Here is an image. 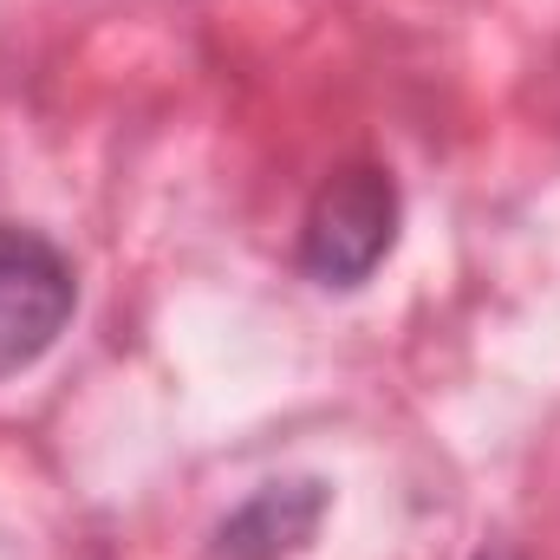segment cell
<instances>
[{
	"label": "cell",
	"instance_id": "7a4b0ae2",
	"mask_svg": "<svg viewBox=\"0 0 560 560\" xmlns=\"http://www.w3.org/2000/svg\"><path fill=\"white\" fill-rule=\"evenodd\" d=\"M398 235V189L385 170L372 163H352L339 170L319 196H313V215H306V235H300V261L319 287H359L385 261Z\"/></svg>",
	"mask_w": 560,
	"mask_h": 560
},
{
	"label": "cell",
	"instance_id": "3957f363",
	"mask_svg": "<svg viewBox=\"0 0 560 560\" xmlns=\"http://www.w3.org/2000/svg\"><path fill=\"white\" fill-rule=\"evenodd\" d=\"M326 515V482H268L215 528V560H280L313 541Z\"/></svg>",
	"mask_w": 560,
	"mask_h": 560
},
{
	"label": "cell",
	"instance_id": "6da1fadb",
	"mask_svg": "<svg viewBox=\"0 0 560 560\" xmlns=\"http://www.w3.org/2000/svg\"><path fill=\"white\" fill-rule=\"evenodd\" d=\"M72 306H79L72 261L39 229L0 222V378L39 365L59 346Z\"/></svg>",
	"mask_w": 560,
	"mask_h": 560
}]
</instances>
